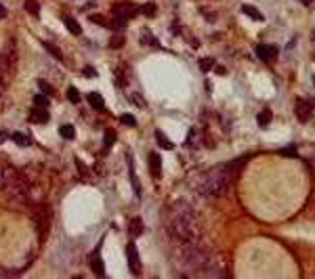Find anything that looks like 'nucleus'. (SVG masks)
I'll use <instances>...</instances> for the list:
<instances>
[{"instance_id":"nucleus-28","label":"nucleus","mask_w":315,"mask_h":279,"mask_svg":"<svg viewBox=\"0 0 315 279\" xmlns=\"http://www.w3.org/2000/svg\"><path fill=\"white\" fill-rule=\"evenodd\" d=\"M196 135H198V130L191 128V130H189V137H187V145H189V147H196Z\"/></svg>"},{"instance_id":"nucleus-26","label":"nucleus","mask_w":315,"mask_h":279,"mask_svg":"<svg viewBox=\"0 0 315 279\" xmlns=\"http://www.w3.org/2000/svg\"><path fill=\"white\" fill-rule=\"evenodd\" d=\"M113 141H116V135H113V130H105V147H111Z\"/></svg>"},{"instance_id":"nucleus-27","label":"nucleus","mask_w":315,"mask_h":279,"mask_svg":"<svg viewBox=\"0 0 315 279\" xmlns=\"http://www.w3.org/2000/svg\"><path fill=\"white\" fill-rule=\"evenodd\" d=\"M200 67H202L204 72H208V69L212 67V59H210V57H204V59H200Z\"/></svg>"},{"instance_id":"nucleus-25","label":"nucleus","mask_w":315,"mask_h":279,"mask_svg":"<svg viewBox=\"0 0 315 279\" xmlns=\"http://www.w3.org/2000/svg\"><path fill=\"white\" fill-rule=\"evenodd\" d=\"M120 122H122V124H126V126H137V120H135V116H130V113L120 116Z\"/></svg>"},{"instance_id":"nucleus-24","label":"nucleus","mask_w":315,"mask_h":279,"mask_svg":"<svg viewBox=\"0 0 315 279\" xmlns=\"http://www.w3.org/2000/svg\"><path fill=\"white\" fill-rule=\"evenodd\" d=\"M67 99L72 101V103H78V101H80V93H78L76 86H69V89H67Z\"/></svg>"},{"instance_id":"nucleus-8","label":"nucleus","mask_w":315,"mask_h":279,"mask_svg":"<svg viewBox=\"0 0 315 279\" xmlns=\"http://www.w3.org/2000/svg\"><path fill=\"white\" fill-rule=\"evenodd\" d=\"M277 46H273V45H259L257 46V57L261 59V61H273V59H277Z\"/></svg>"},{"instance_id":"nucleus-19","label":"nucleus","mask_w":315,"mask_h":279,"mask_svg":"<svg viewBox=\"0 0 315 279\" xmlns=\"http://www.w3.org/2000/svg\"><path fill=\"white\" fill-rule=\"evenodd\" d=\"M42 45H45V48H47V53L51 55V57H55L57 61H63V53H61V50L55 46V45H51V42H42Z\"/></svg>"},{"instance_id":"nucleus-3","label":"nucleus","mask_w":315,"mask_h":279,"mask_svg":"<svg viewBox=\"0 0 315 279\" xmlns=\"http://www.w3.org/2000/svg\"><path fill=\"white\" fill-rule=\"evenodd\" d=\"M231 166L221 164V166H214L206 170L198 181V193L204 197H221L227 193V189L231 185Z\"/></svg>"},{"instance_id":"nucleus-20","label":"nucleus","mask_w":315,"mask_h":279,"mask_svg":"<svg viewBox=\"0 0 315 279\" xmlns=\"http://www.w3.org/2000/svg\"><path fill=\"white\" fill-rule=\"evenodd\" d=\"M59 135L63 137V139H74L76 137V130H74L72 124H63V126L59 128Z\"/></svg>"},{"instance_id":"nucleus-32","label":"nucleus","mask_w":315,"mask_h":279,"mask_svg":"<svg viewBox=\"0 0 315 279\" xmlns=\"http://www.w3.org/2000/svg\"><path fill=\"white\" fill-rule=\"evenodd\" d=\"M279 153H282V155H294L296 149H294V145H292V147H288V149H279Z\"/></svg>"},{"instance_id":"nucleus-16","label":"nucleus","mask_w":315,"mask_h":279,"mask_svg":"<svg viewBox=\"0 0 315 279\" xmlns=\"http://www.w3.org/2000/svg\"><path fill=\"white\" fill-rule=\"evenodd\" d=\"M63 23H65V28L74 34V36H80V25H78V21H76V19H72V17L63 15Z\"/></svg>"},{"instance_id":"nucleus-34","label":"nucleus","mask_w":315,"mask_h":279,"mask_svg":"<svg viewBox=\"0 0 315 279\" xmlns=\"http://www.w3.org/2000/svg\"><path fill=\"white\" fill-rule=\"evenodd\" d=\"M122 42H124L122 38H118V40H111V46H113V48H116V46H122Z\"/></svg>"},{"instance_id":"nucleus-11","label":"nucleus","mask_w":315,"mask_h":279,"mask_svg":"<svg viewBox=\"0 0 315 279\" xmlns=\"http://www.w3.org/2000/svg\"><path fill=\"white\" fill-rule=\"evenodd\" d=\"M30 122H34V124H47L49 122L47 107H34L32 113H30Z\"/></svg>"},{"instance_id":"nucleus-30","label":"nucleus","mask_w":315,"mask_h":279,"mask_svg":"<svg viewBox=\"0 0 315 279\" xmlns=\"http://www.w3.org/2000/svg\"><path fill=\"white\" fill-rule=\"evenodd\" d=\"M38 86H40V91L45 93L47 97H49V94H52V86H49L47 82H42V80H40V82H38Z\"/></svg>"},{"instance_id":"nucleus-12","label":"nucleus","mask_w":315,"mask_h":279,"mask_svg":"<svg viewBox=\"0 0 315 279\" xmlns=\"http://www.w3.org/2000/svg\"><path fill=\"white\" fill-rule=\"evenodd\" d=\"M91 269H93V273L101 277L105 273V265H103V258L99 256V252H93V256H91Z\"/></svg>"},{"instance_id":"nucleus-4","label":"nucleus","mask_w":315,"mask_h":279,"mask_svg":"<svg viewBox=\"0 0 315 279\" xmlns=\"http://www.w3.org/2000/svg\"><path fill=\"white\" fill-rule=\"evenodd\" d=\"M126 260H128V271L133 275H141V258H139L135 241L126 243Z\"/></svg>"},{"instance_id":"nucleus-18","label":"nucleus","mask_w":315,"mask_h":279,"mask_svg":"<svg viewBox=\"0 0 315 279\" xmlns=\"http://www.w3.org/2000/svg\"><path fill=\"white\" fill-rule=\"evenodd\" d=\"M242 11H244V13H246L248 17H252V19H255V21H262V15L259 13V8H257V6L244 4V6H242Z\"/></svg>"},{"instance_id":"nucleus-7","label":"nucleus","mask_w":315,"mask_h":279,"mask_svg":"<svg viewBox=\"0 0 315 279\" xmlns=\"http://www.w3.org/2000/svg\"><path fill=\"white\" fill-rule=\"evenodd\" d=\"M135 13H137V6L133 2H122V4L113 6V15H116V19H122V21H128L130 17H135Z\"/></svg>"},{"instance_id":"nucleus-13","label":"nucleus","mask_w":315,"mask_h":279,"mask_svg":"<svg viewBox=\"0 0 315 279\" xmlns=\"http://www.w3.org/2000/svg\"><path fill=\"white\" fill-rule=\"evenodd\" d=\"M271 120H273V113H271V109H262V111H259V116H257V124L261 128H267L271 124Z\"/></svg>"},{"instance_id":"nucleus-39","label":"nucleus","mask_w":315,"mask_h":279,"mask_svg":"<svg viewBox=\"0 0 315 279\" xmlns=\"http://www.w3.org/2000/svg\"><path fill=\"white\" fill-rule=\"evenodd\" d=\"M2 275H6V273H4V271H0V277H2Z\"/></svg>"},{"instance_id":"nucleus-23","label":"nucleus","mask_w":315,"mask_h":279,"mask_svg":"<svg viewBox=\"0 0 315 279\" xmlns=\"http://www.w3.org/2000/svg\"><path fill=\"white\" fill-rule=\"evenodd\" d=\"M13 141L19 145V147H28V145H30V139L25 137V135H21V133H15V135H13Z\"/></svg>"},{"instance_id":"nucleus-15","label":"nucleus","mask_w":315,"mask_h":279,"mask_svg":"<svg viewBox=\"0 0 315 279\" xmlns=\"http://www.w3.org/2000/svg\"><path fill=\"white\" fill-rule=\"evenodd\" d=\"M156 141H158V145H160L162 149H168V151H170L172 147H174L170 139H166V137H164V133H162V130H156Z\"/></svg>"},{"instance_id":"nucleus-10","label":"nucleus","mask_w":315,"mask_h":279,"mask_svg":"<svg viewBox=\"0 0 315 279\" xmlns=\"http://www.w3.org/2000/svg\"><path fill=\"white\" fill-rule=\"evenodd\" d=\"M126 162H128V177H130V185L135 189V197L141 199V183H139L137 174H135V168H133V160H130V155H126Z\"/></svg>"},{"instance_id":"nucleus-33","label":"nucleus","mask_w":315,"mask_h":279,"mask_svg":"<svg viewBox=\"0 0 315 279\" xmlns=\"http://www.w3.org/2000/svg\"><path fill=\"white\" fill-rule=\"evenodd\" d=\"M76 166H78V170H80L82 174H86V168L82 166V162H80V160H78V158H76Z\"/></svg>"},{"instance_id":"nucleus-1","label":"nucleus","mask_w":315,"mask_h":279,"mask_svg":"<svg viewBox=\"0 0 315 279\" xmlns=\"http://www.w3.org/2000/svg\"><path fill=\"white\" fill-rule=\"evenodd\" d=\"M166 229L177 243L202 241V225L196 210L187 202H174L166 212Z\"/></svg>"},{"instance_id":"nucleus-17","label":"nucleus","mask_w":315,"mask_h":279,"mask_svg":"<svg viewBox=\"0 0 315 279\" xmlns=\"http://www.w3.org/2000/svg\"><path fill=\"white\" fill-rule=\"evenodd\" d=\"M130 235H133V237H139V235L143 233V221L141 219H133L130 221Z\"/></svg>"},{"instance_id":"nucleus-6","label":"nucleus","mask_w":315,"mask_h":279,"mask_svg":"<svg viewBox=\"0 0 315 279\" xmlns=\"http://www.w3.org/2000/svg\"><path fill=\"white\" fill-rule=\"evenodd\" d=\"M294 111H296V120H299V122H309L311 113H313V101H309V99H301L299 103H296Z\"/></svg>"},{"instance_id":"nucleus-2","label":"nucleus","mask_w":315,"mask_h":279,"mask_svg":"<svg viewBox=\"0 0 315 279\" xmlns=\"http://www.w3.org/2000/svg\"><path fill=\"white\" fill-rule=\"evenodd\" d=\"M177 263L187 275H206L210 265L214 263L212 254L202 246V243H179Z\"/></svg>"},{"instance_id":"nucleus-36","label":"nucleus","mask_w":315,"mask_h":279,"mask_svg":"<svg viewBox=\"0 0 315 279\" xmlns=\"http://www.w3.org/2000/svg\"><path fill=\"white\" fill-rule=\"evenodd\" d=\"M4 17H6V8L0 4V19H4Z\"/></svg>"},{"instance_id":"nucleus-38","label":"nucleus","mask_w":315,"mask_h":279,"mask_svg":"<svg viewBox=\"0 0 315 279\" xmlns=\"http://www.w3.org/2000/svg\"><path fill=\"white\" fill-rule=\"evenodd\" d=\"M299 2H301V4H311L313 0H299Z\"/></svg>"},{"instance_id":"nucleus-31","label":"nucleus","mask_w":315,"mask_h":279,"mask_svg":"<svg viewBox=\"0 0 315 279\" xmlns=\"http://www.w3.org/2000/svg\"><path fill=\"white\" fill-rule=\"evenodd\" d=\"M91 21H93V23H99V25H109L107 19H105V17H101V15H93Z\"/></svg>"},{"instance_id":"nucleus-5","label":"nucleus","mask_w":315,"mask_h":279,"mask_svg":"<svg viewBox=\"0 0 315 279\" xmlns=\"http://www.w3.org/2000/svg\"><path fill=\"white\" fill-rule=\"evenodd\" d=\"M17 177H19V172H17L13 166H8V164H0V191H6V187L11 185Z\"/></svg>"},{"instance_id":"nucleus-22","label":"nucleus","mask_w":315,"mask_h":279,"mask_svg":"<svg viewBox=\"0 0 315 279\" xmlns=\"http://www.w3.org/2000/svg\"><path fill=\"white\" fill-rule=\"evenodd\" d=\"M34 105H36V107H47L49 105V97H47L45 93L34 94Z\"/></svg>"},{"instance_id":"nucleus-21","label":"nucleus","mask_w":315,"mask_h":279,"mask_svg":"<svg viewBox=\"0 0 315 279\" xmlns=\"http://www.w3.org/2000/svg\"><path fill=\"white\" fill-rule=\"evenodd\" d=\"M25 8H28V13L34 15V17L40 15V6H38L36 0H25Z\"/></svg>"},{"instance_id":"nucleus-37","label":"nucleus","mask_w":315,"mask_h":279,"mask_svg":"<svg viewBox=\"0 0 315 279\" xmlns=\"http://www.w3.org/2000/svg\"><path fill=\"white\" fill-rule=\"evenodd\" d=\"M6 141V133H0V143H4Z\"/></svg>"},{"instance_id":"nucleus-29","label":"nucleus","mask_w":315,"mask_h":279,"mask_svg":"<svg viewBox=\"0 0 315 279\" xmlns=\"http://www.w3.org/2000/svg\"><path fill=\"white\" fill-rule=\"evenodd\" d=\"M143 15L145 17H154L156 15V4H145L143 6Z\"/></svg>"},{"instance_id":"nucleus-9","label":"nucleus","mask_w":315,"mask_h":279,"mask_svg":"<svg viewBox=\"0 0 315 279\" xmlns=\"http://www.w3.org/2000/svg\"><path fill=\"white\" fill-rule=\"evenodd\" d=\"M150 172H152V177L158 181V179H162V158L158 155L156 151H152L150 153Z\"/></svg>"},{"instance_id":"nucleus-14","label":"nucleus","mask_w":315,"mask_h":279,"mask_svg":"<svg viewBox=\"0 0 315 279\" xmlns=\"http://www.w3.org/2000/svg\"><path fill=\"white\" fill-rule=\"evenodd\" d=\"M86 99H89V103H91V107H93V109H103V105H105V101H103V97H101L99 93L86 94Z\"/></svg>"},{"instance_id":"nucleus-35","label":"nucleus","mask_w":315,"mask_h":279,"mask_svg":"<svg viewBox=\"0 0 315 279\" xmlns=\"http://www.w3.org/2000/svg\"><path fill=\"white\" fill-rule=\"evenodd\" d=\"M4 84H6V80L2 76H0V94H2V91H4Z\"/></svg>"}]
</instances>
